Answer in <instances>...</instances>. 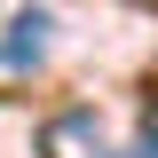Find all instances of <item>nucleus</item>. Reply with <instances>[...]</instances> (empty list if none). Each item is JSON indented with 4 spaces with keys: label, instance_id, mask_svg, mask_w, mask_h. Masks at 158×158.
Segmentation results:
<instances>
[{
    "label": "nucleus",
    "instance_id": "nucleus-2",
    "mask_svg": "<svg viewBox=\"0 0 158 158\" xmlns=\"http://www.w3.org/2000/svg\"><path fill=\"white\" fill-rule=\"evenodd\" d=\"M40 56H48V16L32 8V16H16V32L0 40V63H16V71H24V63H40Z\"/></svg>",
    "mask_w": 158,
    "mask_h": 158
},
{
    "label": "nucleus",
    "instance_id": "nucleus-1",
    "mask_svg": "<svg viewBox=\"0 0 158 158\" xmlns=\"http://www.w3.org/2000/svg\"><path fill=\"white\" fill-rule=\"evenodd\" d=\"M40 158H111V142H103L95 111H56L40 127Z\"/></svg>",
    "mask_w": 158,
    "mask_h": 158
}]
</instances>
